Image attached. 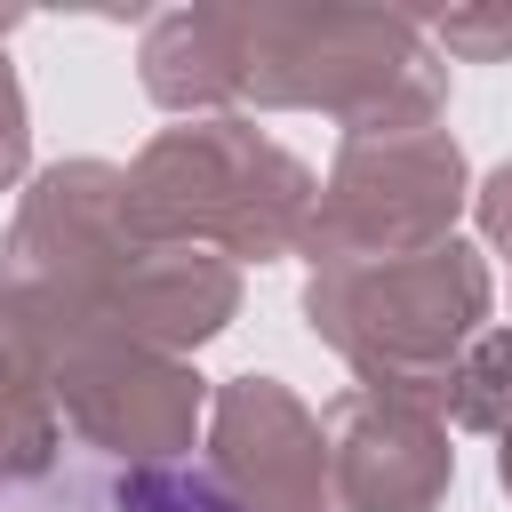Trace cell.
I'll return each mask as SVG.
<instances>
[{
  "label": "cell",
  "mask_w": 512,
  "mask_h": 512,
  "mask_svg": "<svg viewBox=\"0 0 512 512\" xmlns=\"http://www.w3.org/2000/svg\"><path fill=\"white\" fill-rule=\"evenodd\" d=\"M32 376L48 384L56 416L88 448L128 456V464H176L208 416V384L176 352H152V344H72Z\"/></svg>",
  "instance_id": "obj_6"
},
{
  "label": "cell",
  "mask_w": 512,
  "mask_h": 512,
  "mask_svg": "<svg viewBox=\"0 0 512 512\" xmlns=\"http://www.w3.org/2000/svg\"><path fill=\"white\" fill-rule=\"evenodd\" d=\"M232 104L328 112L344 136L440 128L448 64L416 16L384 8H224Z\"/></svg>",
  "instance_id": "obj_2"
},
{
  "label": "cell",
  "mask_w": 512,
  "mask_h": 512,
  "mask_svg": "<svg viewBox=\"0 0 512 512\" xmlns=\"http://www.w3.org/2000/svg\"><path fill=\"white\" fill-rule=\"evenodd\" d=\"M216 480L240 512H328V440L320 416L280 376H232L208 400Z\"/></svg>",
  "instance_id": "obj_8"
},
{
  "label": "cell",
  "mask_w": 512,
  "mask_h": 512,
  "mask_svg": "<svg viewBox=\"0 0 512 512\" xmlns=\"http://www.w3.org/2000/svg\"><path fill=\"white\" fill-rule=\"evenodd\" d=\"M472 208H480V232H488V240L512 256V160H504V168H496V176L472 192Z\"/></svg>",
  "instance_id": "obj_14"
},
{
  "label": "cell",
  "mask_w": 512,
  "mask_h": 512,
  "mask_svg": "<svg viewBox=\"0 0 512 512\" xmlns=\"http://www.w3.org/2000/svg\"><path fill=\"white\" fill-rule=\"evenodd\" d=\"M56 448H64V416H56L48 384H40V376L8 352V336H0V496L24 488V480H40V472L56 464Z\"/></svg>",
  "instance_id": "obj_10"
},
{
  "label": "cell",
  "mask_w": 512,
  "mask_h": 512,
  "mask_svg": "<svg viewBox=\"0 0 512 512\" xmlns=\"http://www.w3.org/2000/svg\"><path fill=\"white\" fill-rule=\"evenodd\" d=\"M312 200V168L240 112L160 128L128 160V224L160 248H208L224 264H272L304 248Z\"/></svg>",
  "instance_id": "obj_3"
},
{
  "label": "cell",
  "mask_w": 512,
  "mask_h": 512,
  "mask_svg": "<svg viewBox=\"0 0 512 512\" xmlns=\"http://www.w3.org/2000/svg\"><path fill=\"white\" fill-rule=\"evenodd\" d=\"M304 320L328 352L360 368V384L440 400L456 352L488 320V264L464 240L376 256V264H320L304 288Z\"/></svg>",
  "instance_id": "obj_4"
},
{
  "label": "cell",
  "mask_w": 512,
  "mask_h": 512,
  "mask_svg": "<svg viewBox=\"0 0 512 512\" xmlns=\"http://www.w3.org/2000/svg\"><path fill=\"white\" fill-rule=\"evenodd\" d=\"M240 312V272L208 248H160L128 224V168L56 160L0 240V336L24 368L72 344L192 352Z\"/></svg>",
  "instance_id": "obj_1"
},
{
  "label": "cell",
  "mask_w": 512,
  "mask_h": 512,
  "mask_svg": "<svg viewBox=\"0 0 512 512\" xmlns=\"http://www.w3.org/2000/svg\"><path fill=\"white\" fill-rule=\"evenodd\" d=\"M0 512H240L232 488L176 456V464H128V456H56L40 480L8 488Z\"/></svg>",
  "instance_id": "obj_9"
},
{
  "label": "cell",
  "mask_w": 512,
  "mask_h": 512,
  "mask_svg": "<svg viewBox=\"0 0 512 512\" xmlns=\"http://www.w3.org/2000/svg\"><path fill=\"white\" fill-rule=\"evenodd\" d=\"M8 24L16 16H0V40H8ZM24 88H16V72H8V48H0V192L24 176Z\"/></svg>",
  "instance_id": "obj_13"
},
{
  "label": "cell",
  "mask_w": 512,
  "mask_h": 512,
  "mask_svg": "<svg viewBox=\"0 0 512 512\" xmlns=\"http://www.w3.org/2000/svg\"><path fill=\"white\" fill-rule=\"evenodd\" d=\"M440 416H456L464 432H512V328H488L456 352L448 384H440Z\"/></svg>",
  "instance_id": "obj_11"
},
{
  "label": "cell",
  "mask_w": 512,
  "mask_h": 512,
  "mask_svg": "<svg viewBox=\"0 0 512 512\" xmlns=\"http://www.w3.org/2000/svg\"><path fill=\"white\" fill-rule=\"evenodd\" d=\"M464 208V152L448 128H408V136H344L312 224L304 256L320 264H376V256H416L456 240Z\"/></svg>",
  "instance_id": "obj_5"
},
{
  "label": "cell",
  "mask_w": 512,
  "mask_h": 512,
  "mask_svg": "<svg viewBox=\"0 0 512 512\" xmlns=\"http://www.w3.org/2000/svg\"><path fill=\"white\" fill-rule=\"evenodd\" d=\"M328 440V504L336 512H432L456 480L448 416L432 392L352 384L320 416Z\"/></svg>",
  "instance_id": "obj_7"
},
{
  "label": "cell",
  "mask_w": 512,
  "mask_h": 512,
  "mask_svg": "<svg viewBox=\"0 0 512 512\" xmlns=\"http://www.w3.org/2000/svg\"><path fill=\"white\" fill-rule=\"evenodd\" d=\"M424 40L432 48H456L472 64H496V56H512V8H448V16L424 24Z\"/></svg>",
  "instance_id": "obj_12"
}]
</instances>
